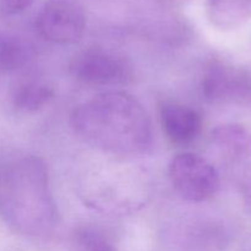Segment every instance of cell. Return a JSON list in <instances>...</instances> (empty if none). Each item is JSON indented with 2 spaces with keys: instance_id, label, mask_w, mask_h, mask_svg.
Segmentation results:
<instances>
[{
  "instance_id": "cell-1",
  "label": "cell",
  "mask_w": 251,
  "mask_h": 251,
  "mask_svg": "<svg viewBox=\"0 0 251 251\" xmlns=\"http://www.w3.org/2000/svg\"><path fill=\"white\" fill-rule=\"evenodd\" d=\"M71 125L85 142L114 156L142 153L152 141L151 120L144 105L126 92H104L77 105Z\"/></svg>"
},
{
  "instance_id": "cell-13",
  "label": "cell",
  "mask_w": 251,
  "mask_h": 251,
  "mask_svg": "<svg viewBox=\"0 0 251 251\" xmlns=\"http://www.w3.org/2000/svg\"><path fill=\"white\" fill-rule=\"evenodd\" d=\"M33 0H0V16H14L28 9Z\"/></svg>"
},
{
  "instance_id": "cell-10",
  "label": "cell",
  "mask_w": 251,
  "mask_h": 251,
  "mask_svg": "<svg viewBox=\"0 0 251 251\" xmlns=\"http://www.w3.org/2000/svg\"><path fill=\"white\" fill-rule=\"evenodd\" d=\"M31 58L25 39L11 32H0V70L12 73L24 68Z\"/></svg>"
},
{
  "instance_id": "cell-7",
  "label": "cell",
  "mask_w": 251,
  "mask_h": 251,
  "mask_svg": "<svg viewBox=\"0 0 251 251\" xmlns=\"http://www.w3.org/2000/svg\"><path fill=\"white\" fill-rule=\"evenodd\" d=\"M161 122L167 136L176 144H189L200 134V114L188 105L167 103L161 109Z\"/></svg>"
},
{
  "instance_id": "cell-5",
  "label": "cell",
  "mask_w": 251,
  "mask_h": 251,
  "mask_svg": "<svg viewBox=\"0 0 251 251\" xmlns=\"http://www.w3.org/2000/svg\"><path fill=\"white\" fill-rule=\"evenodd\" d=\"M202 92L212 103L251 107V73L230 64H212L202 80Z\"/></svg>"
},
{
  "instance_id": "cell-2",
  "label": "cell",
  "mask_w": 251,
  "mask_h": 251,
  "mask_svg": "<svg viewBox=\"0 0 251 251\" xmlns=\"http://www.w3.org/2000/svg\"><path fill=\"white\" fill-rule=\"evenodd\" d=\"M0 216L25 235H41L54 227L55 205L41 158L28 156L0 164Z\"/></svg>"
},
{
  "instance_id": "cell-3",
  "label": "cell",
  "mask_w": 251,
  "mask_h": 251,
  "mask_svg": "<svg viewBox=\"0 0 251 251\" xmlns=\"http://www.w3.org/2000/svg\"><path fill=\"white\" fill-rule=\"evenodd\" d=\"M169 178L176 193L191 202L212 198L220 188V176L215 167L194 153H180L169 163Z\"/></svg>"
},
{
  "instance_id": "cell-11",
  "label": "cell",
  "mask_w": 251,
  "mask_h": 251,
  "mask_svg": "<svg viewBox=\"0 0 251 251\" xmlns=\"http://www.w3.org/2000/svg\"><path fill=\"white\" fill-rule=\"evenodd\" d=\"M54 97L50 86L42 82H25L17 86L12 93V103L17 110L33 113L46 107Z\"/></svg>"
},
{
  "instance_id": "cell-9",
  "label": "cell",
  "mask_w": 251,
  "mask_h": 251,
  "mask_svg": "<svg viewBox=\"0 0 251 251\" xmlns=\"http://www.w3.org/2000/svg\"><path fill=\"white\" fill-rule=\"evenodd\" d=\"M210 21L221 29H234L251 19V0H207Z\"/></svg>"
},
{
  "instance_id": "cell-8",
  "label": "cell",
  "mask_w": 251,
  "mask_h": 251,
  "mask_svg": "<svg viewBox=\"0 0 251 251\" xmlns=\"http://www.w3.org/2000/svg\"><path fill=\"white\" fill-rule=\"evenodd\" d=\"M212 141L233 161H244L251 157V132L243 125H220L212 131Z\"/></svg>"
},
{
  "instance_id": "cell-12",
  "label": "cell",
  "mask_w": 251,
  "mask_h": 251,
  "mask_svg": "<svg viewBox=\"0 0 251 251\" xmlns=\"http://www.w3.org/2000/svg\"><path fill=\"white\" fill-rule=\"evenodd\" d=\"M76 251H117L113 243L103 233L92 227H83L74 235Z\"/></svg>"
},
{
  "instance_id": "cell-6",
  "label": "cell",
  "mask_w": 251,
  "mask_h": 251,
  "mask_svg": "<svg viewBox=\"0 0 251 251\" xmlns=\"http://www.w3.org/2000/svg\"><path fill=\"white\" fill-rule=\"evenodd\" d=\"M70 70L76 80L90 86L119 85L130 76L126 60L103 49H88L77 54L71 61Z\"/></svg>"
},
{
  "instance_id": "cell-4",
  "label": "cell",
  "mask_w": 251,
  "mask_h": 251,
  "mask_svg": "<svg viewBox=\"0 0 251 251\" xmlns=\"http://www.w3.org/2000/svg\"><path fill=\"white\" fill-rule=\"evenodd\" d=\"M36 26L46 41L74 43L86 28L85 7L80 0H47L37 15Z\"/></svg>"
}]
</instances>
